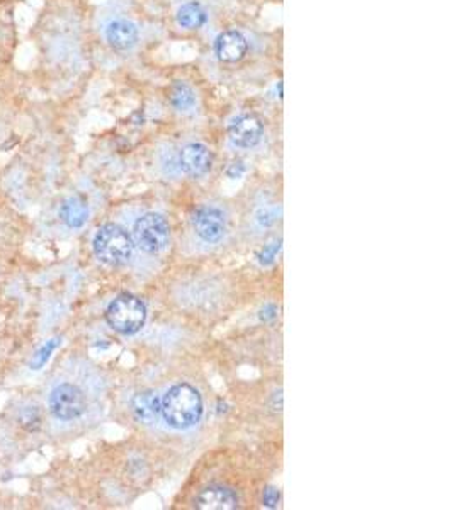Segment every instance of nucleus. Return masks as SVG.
Instances as JSON below:
<instances>
[{"instance_id": "nucleus-11", "label": "nucleus", "mask_w": 454, "mask_h": 510, "mask_svg": "<svg viewBox=\"0 0 454 510\" xmlns=\"http://www.w3.org/2000/svg\"><path fill=\"white\" fill-rule=\"evenodd\" d=\"M140 38V31L136 24L128 19H115L106 28V40L115 50L128 51L136 46Z\"/></svg>"}, {"instance_id": "nucleus-5", "label": "nucleus", "mask_w": 454, "mask_h": 510, "mask_svg": "<svg viewBox=\"0 0 454 510\" xmlns=\"http://www.w3.org/2000/svg\"><path fill=\"white\" fill-rule=\"evenodd\" d=\"M88 408L86 394L75 385H60L50 394V410L61 421L79 419Z\"/></svg>"}, {"instance_id": "nucleus-6", "label": "nucleus", "mask_w": 454, "mask_h": 510, "mask_svg": "<svg viewBox=\"0 0 454 510\" xmlns=\"http://www.w3.org/2000/svg\"><path fill=\"white\" fill-rule=\"evenodd\" d=\"M192 228L208 244H217L227 234L225 213L215 206H201L192 213Z\"/></svg>"}, {"instance_id": "nucleus-20", "label": "nucleus", "mask_w": 454, "mask_h": 510, "mask_svg": "<svg viewBox=\"0 0 454 510\" xmlns=\"http://www.w3.org/2000/svg\"><path fill=\"white\" fill-rule=\"evenodd\" d=\"M261 320L263 321H273L278 319V306L276 305H265L261 313H259Z\"/></svg>"}, {"instance_id": "nucleus-10", "label": "nucleus", "mask_w": 454, "mask_h": 510, "mask_svg": "<svg viewBox=\"0 0 454 510\" xmlns=\"http://www.w3.org/2000/svg\"><path fill=\"white\" fill-rule=\"evenodd\" d=\"M196 509L201 510H234L238 509V496L232 488L211 485L199 492L194 502Z\"/></svg>"}, {"instance_id": "nucleus-9", "label": "nucleus", "mask_w": 454, "mask_h": 510, "mask_svg": "<svg viewBox=\"0 0 454 510\" xmlns=\"http://www.w3.org/2000/svg\"><path fill=\"white\" fill-rule=\"evenodd\" d=\"M247 38L236 30L223 31L215 40V55L221 63H236L247 55Z\"/></svg>"}, {"instance_id": "nucleus-2", "label": "nucleus", "mask_w": 454, "mask_h": 510, "mask_svg": "<svg viewBox=\"0 0 454 510\" xmlns=\"http://www.w3.org/2000/svg\"><path fill=\"white\" fill-rule=\"evenodd\" d=\"M133 244L130 234L115 223H107L94 236V254L107 265H123L132 259Z\"/></svg>"}, {"instance_id": "nucleus-14", "label": "nucleus", "mask_w": 454, "mask_h": 510, "mask_svg": "<svg viewBox=\"0 0 454 510\" xmlns=\"http://www.w3.org/2000/svg\"><path fill=\"white\" fill-rule=\"evenodd\" d=\"M60 218L63 219V223L69 225L70 228H80L88 219V206L84 199L77 196L69 198L60 208Z\"/></svg>"}, {"instance_id": "nucleus-8", "label": "nucleus", "mask_w": 454, "mask_h": 510, "mask_svg": "<svg viewBox=\"0 0 454 510\" xmlns=\"http://www.w3.org/2000/svg\"><path fill=\"white\" fill-rule=\"evenodd\" d=\"M179 167L190 177H203L213 167V153L203 144H188L179 153Z\"/></svg>"}, {"instance_id": "nucleus-1", "label": "nucleus", "mask_w": 454, "mask_h": 510, "mask_svg": "<svg viewBox=\"0 0 454 510\" xmlns=\"http://www.w3.org/2000/svg\"><path fill=\"white\" fill-rule=\"evenodd\" d=\"M203 410L201 394L188 383L172 386L162 400V417L177 431L194 427L201 421Z\"/></svg>"}, {"instance_id": "nucleus-17", "label": "nucleus", "mask_w": 454, "mask_h": 510, "mask_svg": "<svg viewBox=\"0 0 454 510\" xmlns=\"http://www.w3.org/2000/svg\"><path fill=\"white\" fill-rule=\"evenodd\" d=\"M279 252H281V240H274V242H271V244L261 248V252L257 254V263L264 265V267H269V265L276 263Z\"/></svg>"}, {"instance_id": "nucleus-19", "label": "nucleus", "mask_w": 454, "mask_h": 510, "mask_svg": "<svg viewBox=\"0 0 454 510\" xmlns=\"http://www.w3.org/2000/svg\"><path fill=\"white\" fill-rule=\"evenodd\" d=\"M276 218H278V211H276L274 208H264V209H261V213L257 215L259 223H261V225H264V227L273 225V223L276 221Z\"/></svg>"}, {"instance_id": "nucleus-12", "label": "nucleus", "mask_w": 454, "mask_h": 510, "mask_svg": "<svg viewBox=\"0 0 454 510\" xmlns=\"http://www.w3.org/2000/svg\"><path fill=\"white\" fill-rule=\"evenodd\" d=\"M132 410L138 422L147 423V425L157 423L162 417L161 396L153 390L140 392L133 396Z\"/></svg>"}, {"instance_id": "nucleus-3", "label": "nucleus", "mask_w": 454, "mask_h": 510, "mask_svg": "<svg viewBox=\"0 0 454 510\" xmlns=\"http://www.w3.org/2000/svg\"><path fill=\"white\" fill-rule=\"evenodd\" d=\"M106 320L117 334L133 336L140 332L147 321V306L133 294H119L116 300L107 306Z\"/></svg>"}, {"instance_id": "nucleus-13", "label": "nucleus", "mask_w": 454, "mask_h": 510, "mask_svg": "<svg viewBox=\"0 0 454 510\" xmlns=\"http://www.w3.org/2000/svg\"><path fill=\"white\" fill-rule=\"evenodd\" d=\"M176 21L177 24L184 30H199L208 23V13L199 2L192 0V2H186L179 7Z\"/></svg>"}, {"instance_id": "nucleus-15", "label": "nucleus", "mask_w": 454, "mask_h": 510, "mask_svg": "<svg viewBox=\"0 0 454 510\" xmlns=\"http://www.w3.org/2000/svg\"><path fill=\"white\" fill-rule=\"evenodd\" d=\"M171 104L174 106V109L181 113H188L194 106H196V96L194 90L186 86V84H177L172 94H171Z\"/></svg>"}, {"instance_id": "nucleus-7", "label": "nucleus", "mask_w": 454, "mask_h": 510, "mask_svg": "<svg viewBox=\"0 0 454 510\" xmlns=\"http://www.w3.org/2000/svg\"><path fill=\"white\" fill-rule=\"evenodd\" d=\"M263 134H264V125L261 117L252 113L235 116L228 126L230 142L238 148H254L263 140Z\"/></svg>"}, {"instance_id": "nucleus-18", "label": "nucleus", "mask_w": 454, "mask_h": 510, "mask_svg": "<svg viewBox=\"0 0 454 510\" xmlns=\"http://www.w3.org/2000/svg\"><path fill=\"white\" fill-rule=\"evenodd\" d=\"M281 500V494H279L276 487H265L264 494H263V504L267 509H276Z\"/></svg>"}, {"instance_id": "nucleus-4", "label": "nucleus", "mask_w": 454, "mask_h": 510, "mask_svg": "<svg viewBox=\"0 0 454 510\" xmlns=\"http://www.w3.org/2000/svg\"><path fill=\"white\" fill-rule=\"evenodd\" d=\"M133 235H134L136 246L144 252L159 254L169 244L171 228L162 215L147 213L136 219L133 227Z\"/></svg>"}, {"instance_id": "nucleus-21", "label": "nucleus", "mask_w": 454, "mask_h": 510, "mask_svg": "<svg viewBox=\"0 0 454 510\" xmlns=\"http://www.w3.org/2000/svg\"><path fill=\"white\" fill-rule=\"evenodd\" d=\"M244 172H246V165H244L242 162H235V163H232V165L228 167V171H227V174H228V177H232V179L242 177Z\"/></svg>"}, {"instance_id": "nucleus-16", "label": "nucleus", "mask_w": 454, "mask_h": 510, "mask_svg": "<svg viewBox=\"0 0 454 510\" xmlns=\"http://www.w3.org/2000/svg\"><path fill=\"white\" fill-rule=\"evenodd\" d=\"M60 344H61V338H50L46 344H44L42 349H38V352L34 354V357H32V361H31V369H34V371H38V369H42L44 365H46V361L51 357V354H53V350L59 348Z\"/></svg>"}]
</instances>
